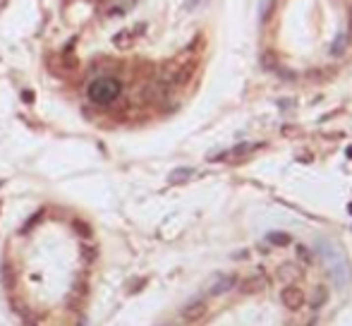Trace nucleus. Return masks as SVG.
<instances>
[{
    "label": "nucleus",
    "instance_id": "obj_1",
    "mask_svg": "<svg viewBox=\"0 0 352 326\" xmlns=\"http://www.w3.org/2000/svg\"><path fill=\"white\" fill-rule=\"evenodd\" d=\"M316 254L323 259V264L328 269V276H331L335 288H348L352 281V266H350V261H348V257L340 252L333 242H328V240H319L316 242Z\"/></svg>",
    "mask_w": 352,
    "mask_h": 326
},
{
    "label": "nucleus",
    "instance_id": "obj_2",
    "mask_svg": "<svg viewBox=\"0 0 352 326\" xmlns=\"http://www.w3.org/2000/svg\"><path fill=\"white\" fill-rule=\"evenodd\" d=\"M120 94H122V84L115 77H96L87 87V96L96 106H111L120 98Z\"/></svg>",
    "mask_w": 352,
    "mask_h": 326
},
{
    "label": "nucleus",
    "instance_id": "obj_3",
    "mask_svg": "<svg viewBox=\"0 0 352 326\" xmlns=\"http://www.w3.org/2000/svg\"><path fill=\"white\" fill-rule=\"evenodd\" d=\"M280 302H283L285 309L297 312V309L304 305V293H302V288H297V286H285V288L280 290Z\"/></svg>",
    "mask_w": 352,
    "mask_h": 326
},
{
    "label": "nucleus",
    "instance_id": "obj_4",
    "mask_svg": "<svg viewBox=\"0 0 352 326\" xmlns=\"http://www.w3.org/2000/svg\"><path fill=\"white\" fill-rule=\"evenodd\" d=\"M206 309H208V305H206V300H202V297H197V300L187 302L185 307H182V322H187V324L199 322V319L206 314Z\"/></svg>",
    "mask_w": 352,
    "mask_h": 326
},
{
    "label": "nucleus",
    "instance_id": "obj_5",
    "mask_svg": "<svg viewBox=\"0 0 352 326\" xmlns=\"http://www.w3.org/2000/svg\"><path fill=\"white\" fill-rule=\"evenodd\" d=\"M237 276L235 273H225V276H218L216 278V283L208 288V295H213V297H218V295H225V293H230V290L237 286Z\"/></svg>",
    "mask_w": 352,
    "mask_h": 326
},
{
    "label": "nucleus",
    "instance_id": "obj_6",
    "mask_svg": "<svg viewBox=\"0 0 352 326\" xmlns=\"http://www.w3.org/2000/svg\"><path fill=\"white\" fill-rule=\"evenodd\" d=\"M264 286H266L264 276H249V278H244L240 283V293L242 295H254V293L264 290Z\"/></svg>",
    "mask_w": 352,
    "mask_h": 326
},
{
    "label": "nucleus",
    "instance_id": "obj_7",
    "mask_svg": "<svg viewBox=\"0 0 352 326\" xmlns=\"http://www.w3.org/2000/svg\"><path fill=\"white\" fill-rule=\"evenodd\" d=\"M134 38H137V34H134L132 29H122V32H117V34L113 36V46L120 48V51H127V48H132Z\"/></svg>",
    "mask_w": 352,
    "mask_h": 326
},
{
    "label": "nucleus",
    "instance_id": "obj_8",
    "mask_svg": "<svg viewBox=\"0 0 352 326\" xmlns=\"http://www.w3.org/2000/svg\"><path fill=\"white\" fill-rule=\"evenodd\" d=\"M192 175H194V168H175L168 175V182L170 185H185V182L192 180Z\"/></svg>",
    "mask_w": 352,
    "mask_h": 326
},
{
    "label": "nucleus",
    "instance_id": "obj_9",
    "mask_svg": "<svg viewBox=\"0 0 352 326\" xmlns=\"http://www.w3.org/2000/svg\"><path fill=\"white\" fill-rule=\"evenodd\" d=\"M352 41V34L350 32H345V34H340V36L333 41V46H331V55H343L345 53V48H348V43Z\"/></svg>",
    "mask_w": 352,
    "mask_h": 326
},
{
    "label": "nucleus",
    "instance_id": "obj_10",
    "mask_svg": "<svg viewBox=\"0 0 352 326\" xmlns=\"http://www.w3.org/2000/svg\"><path fill=\"white\" fill-rule=\"evenodd\" d=\"M266 242L273 245V247H285V245L293 242V237L288 235V233H278V230H276V233H268V235H266Z\"/></svg>",
    "mask_w": 352,
    "mask_h": 326
},
{
    "label": "nucleus",
    "instance_id": "obj_11",
    "mask_svg": "<svg viewBox=\"0 0 352 326\" xmlns=\"http://www.w3.org/2000/svg\"><path fill=\"white\" fill-rule=\"evenodd\" d=\"M326 300H328V293H326V288H319L314 293V300H312V309H321L323 305H326Z\"/></svg>",
    "mask_w": 352,
    "mask_h": 326
},
{
    "label": "nucleus",
    "instance_id": "obj_12",
    "mask_svg": "<svg viewBox=\"0 0 352 326\" xmlns=\"http://www.w3.org/2000/svg\"><path fill=\"white\" fill-rule=\"evenodd\" d=\"M41 216H43V211H36L34 216H31V218H29V221H27V226L22 228V233H27V230H31V228H34V223H36V221H41Z\"/></svg>",
    "mask_w": 352,
    "mask_h": 326
},
{
    "label": "nucleus",
    "instance_id": "obj_13",
    "mask_svg": "<svg viewBox=\"0 0 352 326\" xmlns=\"http://www.w3.org/2000/svg\"><path fill=\"white\" fill-rule=\"evenodd\" d=\"M297 257H302L307 264L312 261V254H309V250H307V247H297Z\"/></svg>",
    "mask_w": 352,
    "mask_h": 326
},
{
    "label": "nucleus",
    "instance_id": "obj_14",
    "mask_svg": "<svg viewBox=\"0 0 352 326\" xmlns=\"http://www.w3.org/2000/svg\"><path fill=\"white\" fill-rule=\"evenodd\" d=\"M74 228H77V233H79V230H82V235H91V230H89V228H87V223H79V221H77V223H74Z\"/></svg>",
    "mask_w": 352,
    "mask_h": 326
},
{
    "label": "nucleus",
    "instance_id": "obj_15",
    "mask_svg": "<svg viewBox=\"0 0 352 326\" xmlns=\"http://www.w3.org/2000/svg\"><path fill=\"white\" fill-rule=\"evenodd\" d=\"M295 106V101H290V98H283V101H278V108L280 110H290Z\"/></svg>",
    "mask_w": 352,
    "mask_h": 326
},
{
    "label": "nucleus",
    "instance_id": "obj_16",
    "mask_svg": "<svg viewBox=\"0 0 352 326\" xmlns=\"http://www.w3.org/2000/svg\"><path fill=\"white\" fill-rule=\"evenodd\" d=\"M22 98H24L27 103H31V101H34V94H31L29 89H24V91H22Z\"/></svg>",
    "mask_w": 352,
    "mask_h": 326
},
{
    "label": "nucleus",
    "instance_id": "obj_17",
    "mask_svg": "<svg viewBox=\"0 0 352 326\" xmlns=\"http://www.w3.org/2000/svg\"><path fill=\"white\" fill-rule=\"evenodd\" d=\"M348 156H350V159H352V146H348Z\"/></svg>",
    "mask_w": 352,
    "mask_h": 326
},
{
    "label": "nucleus",
    "instance_id": "obj_18",
    "mask_svg": "<svg viewBox=\"0 0 352 326\" xmlns=\"http://www.w3.org/2000/svg\"><path fill=\"white\" fill-rule=\"evenodd\" d=\"M348 209H350V214H352V204H350V206H348Z\"/></svg>",
    "mask_w": 352,
    "mask_h": 326
},
{
    "label": "nucleus",
    "instance_id": "obj_19",
    "mask_svg": "<svg viewBox=\"0 0 352 326\" xmlns=\"http://www.w3.org/2000/svg\"><path fill=\"white\" fill-rule=\"evenodd\" d=\"M0 187H2V182H0Z\"/></svg>",
    "mask_w": 352,
    "mask_h": 326
},
{
    "label": "nucleus",
    "instance_id": "obj_20",
    "mask_svg": "<svg viewBox=\"0 0 352 326\" xmlns=\"http://www.w3.org/2000/svg\"><path fill=\"white\" fill-rule=\"evenodd\" d=\"M309 326H314V324H309Z\"/></svg>",
    "mask_w": 352,
    "mask_h": 326
}]
</instances>
